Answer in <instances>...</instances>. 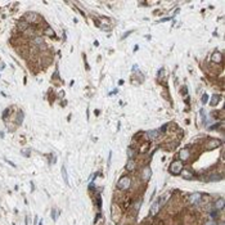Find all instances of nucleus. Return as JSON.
Wrapping results in <instances>:
<instances>
[{
  "label": "nucleus",
  "mask_w": 225,
  "mask_h": 225,
  "mask_svg": "<svg viewBox=\"0 0 225 225\" xmlns=\"http://www.w3.org/2000/svg\"><path fill=\"white\" fill-rule=\"evenodd\" d=\"M46 30H48V31H46V34H48L49 36H54V32L50 31V28H46Z\"/></svg>",
  "instance_id": "a211bd4d"
},
{
  "label": "nucleus",
  "mask_w": 225,
  "mask_h": 225,
  "mask_svg": "<svg viewBox=\"0 0 225 225\" xmlns=\"http://www.w3.org/2000/svg\"><path fill=\"white\" fill-rule=\"evenodd\" d=\"M169 171L171 172L172 175H177V174H180V172L183 171V164L180 162V161H174V162H172V164L170 165Z\"/></svg>",
  "instance_id": "f257e3e1"
},
{
  "label": "nucleus",
  "mask_w": 225,
  "mask_h": 225,
  "mask_svg": "<svg viewBox=\"0 0 225 225\" xmlns=\"http://www.w3.org/2000/svg\"><path fill=\"white\" fill-rule=\"evenodd\" d=\"M212 144L211 145H209V149H212V148H215V147H219L220 145V142L219 140H212Z\"/></svg>",
  "instance_id": "2eb2a0df"
},
{
  "label": "nucleus",
  "mask_w": 225,
  "mask_h": 225,
  "mask_svg": "<svg viewBox=\"0 0 225 225\" xmlns=\"http://www.w3.org/2000/svg\"><path fill=\"white\" fill-rule=\"evenodd\" d=\"M207 100H209V96H207V94H203V96H202V103H203V104H206Z\"/></svg>",
  "instance_id": "f3484780"
},
{
  "label": "nucleus",
  "mask_w": 225,
  "mask_h": 225,
  "mask_svg": "<svg viewBox=\"0 0 225 225\" xmlns=\"http://www.w3.org/2000/svg\"><path fill=\"white\" fill-rule=\"evenodd\" d=\"M215 210H222L224 209V198H219L216 202H215V206H214Z\"/></svg>",
  "instance_id": "1a4fd4ad"
},
{
  "label": "nucleus",
  "mask_w": 225,
  "mask_h": 225,
  "mask_svg": "<svg viewBox=\"0 0 225 225\" xmlns=\"http://www.w3.org/2000/svg\"><path fill=\"white\" fill-rule=\"evenodd\" d=\"M201 194L199 193H194V194H190V197H189V202L192 205H198L199 202H201Z\"/></svg>",
  "instance_id": "39448f33"
},
{
  "label": "nucleus",
  "mask_w": 225,
  "mask_h": 225,
  "mask_svg": "<svg viewBox=\"0 0 225 225\" xmlns=\"http://www.w3.org/2000/svg\"><path fill=\"white\" fill-rule=\"evenodd\" d=\"M181 176H183V179H187V180H192L193 177H194L192 175V172L188 171V170H183V171H181Z\"/></svg>",
  "instance_id": "9d476101"
},
{
  "label": "nucleus",
  "mask_w": 225,
  "mask_h": 225,
  "mask_svg": "<svg viewBox=\"0 0 225 225\" xmlns=\"http://www.w3.org/2000/svg\"><path fill=\"white\" fill-rule=\"evenodd\" d=\"M205 225H216V224H215V222H211V221H210V222H206Z\"/></svg>",
  "instance_id": "aec40b11"
},
{
  "label": "nucleus",
  "mask_w": 225,
  "mask_h": 225,
  "mask_svg": "<svg viewBox=\"0 0 225 225\" xmlns=\"http://www.w3.org/2000/svg\"><path fill=\"white\" fill-rule=\"evenodd\" d=\"M179 157H180V160H183V161L188 160V158H189V149H183V150H180Z\"/></svg>",
  "instance_id": "6e6552de"
},
{
  "label": "nucleus",
  "mask_w": 225,
  "mask_h": 225,
  "mask_svg": "<svg viewBox=\"0 0 225 225\" xmlns=\"http://www.w3.org/2000/svg\"><path fill=\"white\" fill-rule=\"evenodd\" d=\"M130 185H131V179H130L129 176H122L120 179V181H118L117 187L120 188L121 190H126V189L130 188Z\"/></svg>",
  "instance_id": "f03ea898"
},
{
  "label": "nucleus",
  "mask_w": 225,
  "mask_h": 225,
  "mask_svg": "<svg viewBox=\"0 0 225 225\" xmlns=\"http://www.w3.org/2000/svg\"><path fill=\"white\" fill-rule=\"evenodd\" d=\"M61 172H62V176H63V179H64V183H66L67 185H70V181H68V176H67V171H66V167H64V166H62Z\"/></svg>",
  "instance_id": "9b49d317"
},
{
  "label": "nucleus",
  "mask_w": 225,
  "mask_h": 225,
  "mask_svg": "<svg viewBox=\"0 0 225 225\" xmlns=\"http://www.w3.org/2000/svg\"><path fill=\"white\" fill-rule=\"evenodd\" d=\"M134 169H135V162L133 160H129L127 165H126V170H127V171H133Z\"/></svg>",
  "instance_id": "ddd939ff"
},
{
  "label": "nucleus",
  "mask_w": 225,
  "mask_h": 225,
  "mask_svg": "<svg viewBox=\"0 0 225 225\" xmlns=\"http://www.w3.org/2000/svg\"><path fill=\"white\" fill-rule=\"evenodd\" d=\"M147 137L149 138L150 140L156 139V138L158 137V131H157V130H154V131H148V133H147Z\"/></svg>",
  "instance_id": "4468645a"
},
{
  "label": "nucleus",
  "mask_w": 225,
  "mask_h": 225,
  "mask_svg": "<svg viewBox=\"0 0 225 225\" xmlns=\"http://www.w3.org/2000/svg\"><path fill=\"white\" fill-rule=\"evenodd\" d=\"M165 202V196L160 197V198L157 199V201L154 202V203L152 205V207H150V215H156L157 214V211L160 210V207L162 206V203Z\"/></svg>",
  "instance_id": "7ed1b4c3"
},
{
  "label": "nucleus",
  "mask_w": 225,
  "mask_h": 225,
  "mask_svg": "<svg viewBox=\"0 0 225 225\" xmlns=\"http://www.w3.org/2000/svg\"><path fill=\"white\" fill-rule=\"evenodd\" d=\"M220 99V96H217V95H214L212 96V102H211V106H216L217 104V100Z\"/></svg>",
  "instance_id": "dca6fc26"
},
{
  "label": "nucleus",
  "mask_w": 225,
  "mask_h": 225,
  "mask_svg": "<svg viewBox=\"0 0 225 225\" xmlns=\"http://www.w3.org/2000/svg\"><path fill=\"white\" fill-rule=\"evenodd\" d=\"M150 176H152V170L149 169V167H145L144 170H143V174H142V177L144 181H148V180L150 179Z\"/></svg>",
  "instance_id": "423d86ee"
},
{
  "label": "nucleus",
  "mask_w": 225,
  "mask_h": 225,
  "mask_svg": "<svg viewBox=\"0 0 225 225\" xmlns=\"http://www.w3.org/2000/svg\"><path fill=\"white\" fill-rule=\"evenodd\" d=\"M131 32H133V31H129V32H126L125 35H123V36H122V40H125V39H126V38H127V36H129V35H130V34H131Z\"/></svg>",
  "instance_id": "6ab92c4d"
},
{
  "label": "nucleus",
  "mask_w": 225,
  "mask_h": 225,
  "mask_svg": "<svg viewBox=\"0 0 225 225\" xmlns=\"http://www.w3.org/2000/svg\"><path fill=\"white\" fill-rule=\"evenodd\" d=\"M18 28L21 30V31H26V30H28V23H27L26 21L18 22Z\"/></svg>",
  "instance_id": "f8f14e48"
},
{
  "label": "nucleus",
  "mask_w": 225,
  "mask_h": 225,
  "mask_svg": "<svg viewBox=\"0 0 225 225\" xmlns=\"http://www.w3.org/2000/svg\"><path fill=\"white\" fill-rule=\"evenodd\" d=\"M24 18H26L27 23H30V22H31V23H35V22L40 21V16H39L38 13H35V12H28V13H26Z\"/></svg>",
  "instance_id": "20e7f679"
},
{
  "label": "nucleus",
  "mask_w": 225,
  "mask_h": 225,
  "mask_svg": "<svg viewBox=\"0 0 225 225\" xmlns=\"http://www.w3.org/2000/svg\"><path fill=\"white\" fill-rule=\"evenodd\" d=\"M222 61V54L220 51H215L212 54V62H216V63H220Z\"/></svg>",
  "instance_id": "0eeeda50"
}]
</instances>
